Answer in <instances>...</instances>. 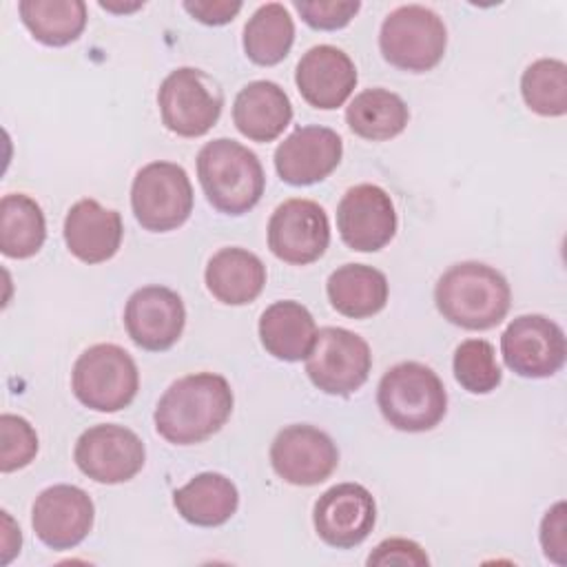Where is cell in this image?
I'll return each instance as SVG.
<instances>
[{
  "label": "cell",
  "instance_id": "cell-1",
  "mask_svg": "<svg viewBox=\"0 0 567 567\" xmlns=\"http://www.w3.org/2000/svg\"><path fill=\"white\" fill-rule=\"evenodd\" d=\"M230 383L215 372L186 374L159 396L153 421L173 445H195L221 430L233 412Z\"/></svg>",
  "mask_w": 567,
  "mask_h": 567
},
{
  "label": "cell",
  "instance_id": "cell-2",
  "mask_svg": "<svg viewBox=\"0 0 567 567\" xmlns=\"http://www.w3.org/2000/svg\"><path fill=\"white\" fill-rule=\"evenodd\" d=\"M434 301L450 323L465 330H489L505 319L512 290L496 268L481 261H461L439 277Z\"/></svg>",
  "mask_w": 567,
  "mask_h": 567
},
{
  "label": "cell",
  "instance_id": "cell-3",
  "mask_svg": "<svg viewBox=\"0 0 567 567\" xmlns=\"http://www.w3.org/2000/svg\"><path fill=\"white\" fill-rule=\"evenodd\" d=\"M197 177L208 204L224 215L248 213L259 204L266 188L259 157L228 137H217L202 146Z\"/></svg>",
  "mask_w": 567,
  "mask_h": 567
},
{
  "label": "cell",
  "instance_id": "cell-4",
  "mask_svg": "<svg viewBox=\"0 0 567 567\" xmlns=\"http://www.w3.org/2000/svg\"><path fill=\"white\" fill-rule=\"evenodd\" d=\"M377 403L394 430L425 432L443 421L447 392L432 368L419 361H403L381 377Z\"/></svg>",
  "mask_w": 567,
  "mask_h": 567
},
{
  "label": "cell",
  "instance_id": "cell-5",
  "mask_svg": "<svg viewBox=\"0 0 567 567\" xmlns=\"http://www.w3.org/2000/svg\"><path fill=\"white\" fill-rule=\"evenodd\" d=\"M75 399L95 412H117L137 394L140 372L133 357L115 343H95L73 363Z\"/></svg>",
  "mask_w": 567,
  "mask_h": 567
},
{
  "label": "cell",
  "instance_id": "cell-6",
  "mask_svg": "<svg viewBox=\"0 0 567 567\" xmlns=\"http://www.w3.org/2000/svg\"><path fill=\"white\" fill-rule=\"evenodd\" d=\"M447 29L439 13L423 4H403L381 24L379 49L392 66L410 73L434 69L445 53Z\"/></svg>",
  "mask_w": 567,
  "mask_h": 567
},
{
  "label": "cell",
  "instance_id": "cell-7",
  "mask_svg": "<svg viewBox=\"0 0 567 567\" xmlns=\"http://www.w3.org/2000/svg\"><path fill=\"white\" fill-rule=\"evenodd\" d=\"M157 106L162 122L171 133L179 137H199L217 124L224 106V91L206 71L179 66L159 84Z\"/></svg>",
  "mask_w": 567,
  "mask_h": 567
},
{
  "label": "cell",
  "instance_id": "cell-8",
  "mask_svg": "<svg viewBox=\"0 0 567 567\" xmlns=\"http://www.w3.org/2000/svg\"><path fill=\"white\" fill-rule=\"evenodd\" d=\"M131 208L144 230L179 228L193 213V186L186 171L173 162L142 166L131 186Z\"/></svg>",
  "mask_w": 567,
  "mask_h": 567
},
{
  "label": "cell",
  "instance_id": "cell-9",
  "mask_svg": "<svg viewBox=\"0 0 567 567\" xmlns=\"http://www.w3.org/2000/svg\"><path fill=\"white\" fill-rule=\"evenodd\" d=\"M370 370L372 352L363 337L337 326L317 330L306 357V372L315 388L332 396H348L368 381Z\"/></svg>",
  "mask_w": 567,
  "mask_h": 567
},
{
  "label": "cell",
  "instance_id": "cell-10",
  "mask_svg": "<svg viewBox=\"0 0 567 567\" xmlns=\"http://www.w3.org/2000/svg\"><path fill=\"white\" fill-rule=\"evenodd\" d=\"M75 465L95 483L115 485L131 481L146 461L142 439L115 423H100L84 430L73 450Z\"/></svg>",
  "mask_w": 567,
  "mask_h": 567
},
{
  "label": "cell",
  "instance_id": "cell-11",
  "mask_svg": "<svg viewBox=\"0 0 567 567\" xmlns=\"http://www.w3.org/2000/svg\"><path fill=\"white\" fill-rule=\"evenodd\" d=\"M501 352L505 365L518 377L545 379L565 363V332L543 315H520L505 328Z\"/></svg>",
  "mask_w": 567,
  "mask_h": 567
},
{
  "label": "cell",
  "instance_id": "cell-12",
  "mask_svg": "<svg viewBox=\"0 0 567 567\" xmlns=\"http://www.w3.org/2000/svg\"><path fill=\"white\" fill-rule=\"evenodd\" d=\"M330 244V221L326 210L312 199H286L268 221V248L292 266L317 261Z\"/></svg>",
  "mask_w": 567,
  "mask_h": 567
},
{
  "label": "cell",
  "instance_id": "cell-13",
  "mask_svg": "<svg viewBox=\"0 0 567 567\" xmlns=\"http://www.w3.org/2000/svg\"><path fill=\"white\" fill-rule=\"evenodd\" d=\"M270 463L281 481L310 487L323 483L337 470L339 450L323 430L295 423L277 432L270 445Z\"/></svg>",
  "mask_w": 567,
  "mask_h": 567
},
{
  "label": "cell",
  "instance_id": "cell-14",
  "mask_svg": "<svg viewBox=\"0 0 567 567\" xmlns=\"http://www.w3.org/2000/svg\"><path fill=\"white\" fill-rule=\"evenodd\" d=\"M337 230L357 252H377L396 233V210L390 195L377 184H357L337 206Z\"/></svg>",
  "mask_w": 567,
  "mask_h": 567
},
{
  "label": "cell",
  "instance_id": "cell-15",
  "mask_svg": "<svg viewBox=\"0 0 567 567\" xmlns=\"http://www.w3.org/2000/svg\"><path fill=\"white\" fill-rule=\"evenodd\" d=\"M95 507L91 496L78 485H51L42 489L31 507L35 536L51 549H73L91 532Z\"/></svg>",
  "mask_w": 567,
  "mask_h": 567
},
{
  "label": "cell",
  "instance_id": "cell-16",
  "mask_svg": "<svg viewBox=\"0 0 567 567\" xmlns=\"http://www.w3.org/2000/svg\"><path fill=\"white\" fill-rule=\"evenodd\" d=\"M312 523L326 545L350 549L370 536L377 523V505L363 485L339 483L317 498Z\"/></svg>",
  "mask_w": 567,
  "mask_h": 567
},
{
  "label": "cell",
  "instance_id": "cell-17",
  "mask_svg": "<svg viewBox=\"0 0 567 567\" xmlns=\"http://www.w3.org/2000/svg\"><path fill=\"white\" fill-rule=\"evenodd\" d=\"M184 323V301L166 286L137 288L124 308V326L131 341L148 352H162L175 346Z\"/></svg>",
  "mask_w": 567,
  "mask_h": 567
},
{
  "label": "cell",
  "instance_id": "cell-18",
  "mask_svg": "<svg viewBox=\"0 0 567 567\" xmlns=\"http://www.w3.org/2000/svg\"><path fill=\"white\" fill-rule=\"evenodd\" d=\"M343 142L328 126H299L275 151L277 175L290 186L326 179L341 162Z\"/></svg>",
  "mask_w": 567,
  "mask_h": 567
},
{
  "label": "cell",
  "instance_id": "cell-19",
  "mask_svg": "<svg viewBox=\"0 0 567 567\" xmlns=\"http://www.w3.org/2000/svg\"><path fill=\"white\" fill-rule=\"evenodd\" d=\"M301 97L321 111L339 109L357 86V66L350 55L332 44L308 49L295 71Z\"/></svg>",
  "mask_w": 567,
  "mask_h": 567
},
{
  "label": "cell",
  "instance_id": "cell-20",
  "mask_svg": "<svg viewBox=\"0 0 567 567\" xmlns=\"http://www.w3.org/2000/svg\"><path fill=\"white\" fill-rule=\"evenodd\" d=\"M62 233L73 257L84 264H102L120 250L124 226L117 210L86 197L69 208Z\"/></svg>",
  "mask_w": 567,
  "mask_h": 567
},
{
  "label": "cell",
  "instance_id": "cell-21",
  "mask_svg": "<svg viewBox=\"0 0 567 567\" xmlns=\"http://www.w3.org/2000/svg\"><path fill=\"white\" fill-rule=\"evenodd\" d=\"M292 120V104L286 91L270 80L248 82L235 97L233 122L252 142H272Z\"/></svg>",
  "mask_w": 567,
  "mask_h": 567
},
{
  "label": "cell",
  "instance_id": "cell-22",
  "mask_svg": "<svg viewBox=\"0 0 567 567\" xmlns=\"http://www.w3.org/2000/svg\"><path fill=\"white\" fill-rule=\"evenodd\" d=\"M206 288L226 306H246L255 301L266 286L264 261L239 246L217 250L206 264Z\"/></svg>",
  "mask_w": 567,
  "mask_h": 567
},
{
  "label": "cell",
  "instance_id": "cell-23",
  "mask_svg": "<svg viewBox=\"0 0 567 567\" xmlns=\"http://www.w3.org/2000/svg\"><path fill=\"white\" fill-rule=\"evenodd\" d=\"M317 337V326L306 306L292 299L270 303L259 317V339L268 354L279 361H301Z\"/></svg>",
  "mask_w": 567,
  "mask_h": 567
},
{
  "label": "cell",
  "instance_id": "cell-24",
  "mask_svg": "<svg viewBox=\"0 0 567 567\" xmlns=\"http://www.w3.org/2000/svg\"><path fill=\"white\" fill-rule=\"evenodd\" d=\"M330 306L350 319H368L388 303V279L365 264H343L326 281Z\"/></svg>",
  "mask_w": 567,
  "mask_h": 567
},
{
  "label": "cell",
  "instance_id": "cell-25",
  "mask_svg": "<svg viewBox=\"0 0 567 567\" xmlns=\"http://www.w3.org/2000/svg\"><path fill=\"white\" fill-rule=\"evenodd\" d=\"M177 514L197 527H217L230 520L239 505V492L230 478L217 472H202L175 489Z\"/></svg>",
  "mask_w": 567,
  "mask_h": 567
},
{
  "label": "cell",
  "instance_id": "cell-26",
  "mask_svg": "<svg viewBox=\"0 0 567 567\" xmlns=\"http://www.w3.org/2000/svg\"><path fill=\"white\" fill-rule=\"evenodd\" d=\"M410 111L401 95L388 89H365L354 95L346 109L350 131L363 140H392L408 126Z\"/></svg>",
  "mask_w": 567,
  "mask_h": 567
},
{
  "label": "cell",
  "instance_id": "cell-27",
  "mask_svg": "<svg viewBox=\"0 0 567 567\" xmlns=\"http://www.w3.org/2000/svg\"><path fill=\"white\" fill-rule=\"evenodd\" d=\"M47 239L40 204L24 193H9L0 202V250L11 259L33 257Z\"/></svg>",
  "mask_w": 567,
  "mask_h": 567
},
{
  "label": "cell",
  "instance_id": "cell-28",
  "mask_svg": "<svg viewBox=\"0 0 567 567\" xmlns=\"http://www.w3.org/2000/svg\"><path fill=\"white\" fill-rule=\"evenodd\" d=\"M18 11L29 33L47 47H66L86 27L82 0H22Z\"/></svg>",
  "mask_w": 567,
  "mask_h": 567
},
{
  "label": "cell",
  "instance_id": "cell-29",
  "mask_svg": "<svg viewBox=\"0 0 567 567\" xmlns=\"http://www.w3.org/2000/svg\"><path fill=\"white\" fill-rule=\"evenodd\" d=\"M295 22L279 2L261 4L244 27V51L259 66L279 64L292 49Z\"/></svg>",
  "mask_w": 567,
  "mask_h": 567
},
{
  "label": "cell",
  "instance_id": "cell-30",
  "mask_svg": "<svg viewBox=\"0 0 567 567\" xmlns=\"http://www.w3.org/2000/svg\"><path fill=\"white\" fill-rule=\"evenodd\" d=\"M525 104L543 117H560L567 113V66L556 58L532 62L520 78Z\"/></svg>",
  "mask_w": 567,
  "mask_h": 567
},
{
  "label": "cell",
  "instance_id": "cell-31",
  "mask_svg": "<svg viewBox=\"0 0 567 567\" xmlns=\"http://www.w3.org/2000/svg\"><path fill=\"white\" fill-rule=\"evenodd\" d=\"M452 370L461 388L472 394H489L501 385L503 379L494 346L485 339H465L454 350Z\"/></svg>",
  "mask_w": 567,
  "mask_h": 567
},
{
  "label": "cell",
  "instance_id": "cell-32",
  "mask_svg": "<svg viewBox=\"0 0 567 567\" xmlns=\"http://www.w3.org/2000/svg\"><path fill=\"white\" fill-rule=\"evenodd\" d=\"M0 470L4 474L27 467L38 454V434L33 425L18 414L0 416Z\"/></svg>",
  "mask_w": 567,
  "mask_h": 567
},
{
  "label": "cell",
  "instance_id": "cell-33",
  "mask_svg": "<svg viewBox=\"0 0 567 567\" xmlns=\"http://www.w3.org/2000/svg\"><path fill=\"white\" fill-rule=\"evenodd\" d=\"M295 9L301 20L319 31L343 29L361 9L357 0H297Z\"/></svg>",
  "mask_w": 567,
  "mask_h": 567
},
{
  "label": "cell",
  "instance_id": "cell-34",
  "mask_svg": "<svg viewBox=\"0 0 567 567\" xmlns=\"http://www.w3.org/2000/svg\"><path fill=\"white\" fill-rule=\"evenodd\" d=\"M430 558L421 549L419 543L408 540V538H385L374 547V551L368 556L370 567H388V565H416L423 567L427 565Z\"/></svg>",
  "mask_w": 567,
  "mask_h": 567
},
{
  "label": "cell",
  "instance_id": "cell-35",
  "mask_svg": "<svg viewBox=\"0 0 567 567\" xmlns=\"http://www.w3.org/2000/svg\"><path fill=\"white\" fill-rule=\"evenodd\" d=\"M540 545L547 558L558 565H565L567 554V534H565V503L558 501L551 509H547L540 523Z\"/></svg>",
  "mask_w": 567,
  "mask_h": 567
},
{
  "label": "cell",
  "instance_id": "cell-36",
  "mask_svg": "<svg viewBox=\"0 0 567 567\" xmlns=\"http://www.w3.org/2000/svg\"><path fill=\"white\" fill-rule=\"evenodd\" d=\"M182 7L202 24L219 27L228 24L241 9V2L237 0H184Z\"/></svg>",
  "mask_w": 567,
  "mask_h": 567
},
{
  "label": "cell",
  "instance_id": "cell-37",
  "mask_svg": "<svg viewBox=\"0 0 567 567\" xmlns=\"http://www.w3.org/2000/svg\"><path fill=\"white\" fill-rule=\"evenodd\" d=\"M100 7L102 9H106V11H115V13H131V11H135V9H140V7H144V2H131V4H113V2H100Z\"/></svg>",
  "mask_w": 567,
  "mask_h": 567
}]
</instances>
